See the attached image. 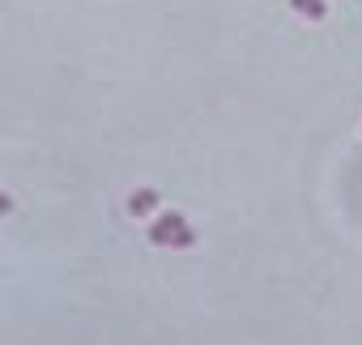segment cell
I'll use <instances>...</instances> for the list:
<instances>
[{"label":"cell","mask_w":362,"mask_h":345,"mask_svg":"<svg viewBox=\"0 0 362 345\" xmlns=\"http://www.w3.org/2000/svg\"><path fill=\"white\" fill-rule=\"evenodd\" d=\"M149 239H153L158 247H192V243H197L192 226L179 218V214H162V218L149 226Z\"/></svg>","instance_id":"1"},{"label":"cell","mask_w":362,"mask_h":345,"mask_svg":"<svg viewBox=\"0 0 362 345\" xmlns=\"http://www.w3.org/2000/svg\"><path fill=\"white\" fill-rule=\"evenodd\" d=\"M158 205H162V197H158L153 188H141V192L128 197V214H132V218H149Z\"/></svg>","instance_id":"2"},{"label":"cell","mask_w":362,"mask_h":345,"mask_svg":"<svg viewBox=\"0 0 362 345\" xmlns=\"http://www.w3.org/2000/svg\"><path fill=\"white\" fill-rule=\"evenodd\" d=\"M290 5H294L298 13H307L311 22H324V18H328V5H324V0H290Z\"/></svg>","instance_id":"3"},{"label":"cell","mask_w":362,"mask_h":345,"mask_svg":"<svg viewBox=\"0 0 362 345\" xmlns=\"http://www.w3.org/2000/svg\"><path fill=\"white\" fill-rule=\"evenodd\" d=\"M13 209V201H9V192H0V214H9Z\"/></svg>","instance_id":"4"}]
</instances>
